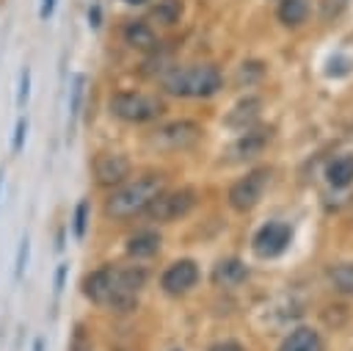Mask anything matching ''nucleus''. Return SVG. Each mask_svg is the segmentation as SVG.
<instances>
[{"label": "nucleus", "instance_id": "obj_31", "mask_svg": "<svg viewBox=\"0 0 353 351\" xmlns=\"http://www.w3.org/2000/svg\"><path fill=\"white\" fill-rule=\"evenodd\" d=\"M124 3H130V6H143L146 0H124Z\"/></svg>", "mask_w": 353, "mask_h": 351}, {"label": "nucleus", "instance_id": "obj_11", "mask_svg": "<svg viewBox=\"0 0 353 351\" xmlns=\"http://www.w3.org/2000/svg\"><path fill=\"white\" fill-rule=\"evenodd\" d=\"M196 282H199V265L193 260H176L160 276V287L168 296H182L190 287H196Z\"/></svg>", "mask_w": 353, "mask_h": 351}, {"label": "nucleus", "instance_id": "obj_2", "mask_svg": "<svg viewBox=\"0 0 353 351\" xmlns=\"http://www.w3.org/2000/svg\"><path fill=\"white\" fill-rule=\"evenodd\" d=\"M160 191H165V177L157 171H146L135 180H124L105 199V216L113 221H130L135 216H143V210Z\"/></svg>", "mask_w": 353, "mask_h": 351}, {"label": "nucleus", "instance_id": "obj_3", "mask_svg": "<svg viewBox=\"0 0 353 351\" xmlns=\"http://www.w3.org/2000/svg\"><path fill=\"white\" fill-rule=\"evenodd\" d=\"M223 77L212 64H176L160 75V88L182 99H204L218 94Z\"/></svg>", "mask_w": 353, "mask_h": 351}, {"label": "nucleus", "instance_id": "obj_16", "mask_svg": "<svg viewBox=\"0 0 353 351\" xmlns=\"http://www.w3.org/2000/svg\"><path fill=\"white\" fill-rule=\"evenodd\" d=\"M279 351H323V340L312 326H298L281 340Z\"/></svg>", "mask_w": 353, "mask_h": 351}, {"label": "nucleus", "instance_id": "obj_13", "mask_svg": "<svg viewBox=\"0 0 353 351\" xmlns=\"http://www.w3.org/2000/svg\"><path fill=\"white\" fill-rule=\"evenodd\" d=\"M121 39H124L127 47H132V50H138V53H154V50L160 47L154 28H152L149 22H143V19H130V22H124Z\"/></svg>", "mask_w": 353, "mask_h": 351}, {"label": "nucleus", "instance_id": "obj_12", "mask_svg": "<svg viewBox=\"0 0 353 351\" xmlns=\"http://www.w3.org/2000/svg\"><path fill=\"white\" fill-rule=\"evenodd\" d=\"M259 113H262V99H259V97H243V99H237V102L232 105V111L223 116V124H226L229 130L245 133V130H251V127L256 124Z\"/></svg>", "mask_w": 353, "mask_h": 351}, {"label": "nucleus", "instance_id": "obj_18", "mask_svg": "<svg viewBox=\"0 0 353 351\" xmlns=\"http://www.w3.org/2000/svg\"><path fill=\"white\" fill-rule=\"evenodd\" d=\"M325 177L334 188H347L353 182V155H339L328 163Z\"/></svg>", "mask_w": 353, "mask_h": 351}, {"label": "nucleus", "instance_id": "obj_21", "mask_svg": "<svg viewBox=\"0 0 353 351\" xmlns=\"http://www.w3.org/2000/svg\"><path fill=\"white\" fill-rule=\"evenodd\" d=\"M350 0H320V19L323 22H334L345 8H347Z\"/></svg>", "mask_w": 353, "mask_h": 351}, {"label": "nucleus", "instance_id": "obj_23", "mask_svg": "<svg viewBox=\"0 0 353 351\" xmlns=\"http://www.w3.org/2000/svg\"><path fill=\"white\" fill-rule=\"evenodd\" d=\"M28 254H30V240L22 238L19 240V249H17V263H14V279H22L25 268H28Z\"/></svg>", "mask_w": 353, "mask_h": 351}, {"label": "nucleus", "instance_id": "obj_10", "mask_svg": "<svg viewBox=\"0 0 353 351\" xmlns=\"http://www.w3.org/2000/svg\"><path fill=\"white\" fill-rule=\"evenodd\" d=\"M270 135H273L270 127H251V130L240 133V135L229 144V149H226V160H229V163H245V160L262 155V149L268 146Z\"/></svg>", "mask_w": 353, "mask_h": 351}, {"label": "nucleus", "instance_id": "obj_30", "mask_svg": "<svg viewBox=\"0 0 353 351\" xmlns=\"http://www.w3.org/2000/svg\"><path fill=\"white\" fill-rule=\"evenodd\" d=\"M55 3L58 0H41V8H39V14H41V19H47L52 11H55Z\"/></svg>", "mask_w": 353, "mask_h": 351}, {"label": "nucleus", "instance_id": "obj_28", "mask_svg": "<svg viewBox=\"0 0 353 351\" xmlns=\"http://www.w3.org/2000/svg\"><path fill=\"white\" fill-rule=\"evenodd\" d=\"M207 351H245L237 340H221V343H212Z\"/></svg>", "mask_w": 353, "mask_h": 351}, {"label": "nucleus", "instance_id": "obj_9", "mask_svg": "<svg viewBox=\"0 0 353 351\" xmlns=\"http://www.w3.org/2000/svg\"><path fill=\"white\" fill-rule=\"evenodd\" d=\"M292 240V229L290 224L284 221H268L265 227H259V232L254 235V254L262 257V260H270V257H279Z\"/></svg>", "mask_w": 353, "mask_h": 351}, {"label": "nucleus", "instance_id": "obj_20", "mask_svg": "<svg viewBox=\"0 0 353 351\" xmlns=\"http://www.w3.org/2000/svg\"><path fill=\"white\" fill-rule=\"evenodd\" d=\"M152 19L160 22V25H174L179 19V3L176 0H160L152 8Z\"/></svg>", "mask_w": 353, "mask_h": 351}, {"label": "nucleus", "instance_id": "obj_24", "mask_svg": "<svg viewBox=\"0 0 353 351\" xmlns=\"http://www.w3.org/2000/svg\"><path fill=\"white\" fill-rule=\"evenodd\" d=\"M83 83H85V77H83V75H77V77H74V86H72V102H69V111H72V116H77V111H80Z\"/></svg>", "mask_w": 353, "mask_h": 351}, {"label": "nucleus", "instance_id": "obj_27", "mask_svg": "<svg viewBox=\"0 0 353 351\" xmlns=\"http://www.w3.org/2000/svg\"><path fill=\"white\" fill-rule=\"evenodd\" d=\"M69 351H94V345H91V340L83 332H77L74 340H72V345H69Z\"/></svg>", "mask_w": 353, "mask_h": 351}, {"label": "nucleus", "instance_id": "obj_33", "mask_svg": "<svg viewBox=\"0 0 353 351\" xmlns=\"http://www.w3.org/2000/svg\"><path fill=\"white\" fill-rule=\"evenodd\" d=\"M171 351H182V348H171Z\"/></svg>", "mask_w": 353, "mask_h": 351}, {"label": "nucleus", "instance_id": "obj_17", "mask_svg": "<svg viewBox=\"0 0 353 351\" xmlns=\"http://www.w3.org/2000/svg\"><path fill=\"white\" fill-rule=\"evenodd\" d=\"M309 8H312V0H279L276 17L284 28H301L309 17Z\"/></svg>", "mask_w": 353, "mask_h": 351}, {"label": "nucleus", "instance_id": "obj_22", "mask_svg": "<svg viewBox=\"0 0 353 351\" xmlns=\"http://www.w3.org/2000/svg\"><path fill=\"white\" fill-rule=\"evenodd\" d=\"M85 224H88V202H80L74 207V218H72V232L74 238H83L85 235Z\"/></svg>", "mask_w": 353, "mask_h": 351}, {"label": "nucleus", "instance_id": "obj_32", "mask_svg": "<svg viewBox=\"0 0 353 351\" xmlns=\"http://www.w3.org/2000/svg\"><path fill=\"white\" fill-rule=\"evenodd\" d=\"M0 182H3V171H0Z\"/></svg>", "mask_w": 353, "mask_h": 351}, {"label": "nucleus", "instance_id": "obj_5", "mask_svg": "<svg viewBox=\"0 0 353 351\" xmlns=\"http://www.w3.org/2000/svg\"><path fill=\"white\" fill-rule=\"evenodd\" d=\"M201 135H204V130L199 122L176 119V122H165V124L154 127L149 133V146L165 149V152H179V149H190L193 144H199Z\"/></svg>", "mask_w": 353, "mask_h": 351}, {"label": "nucleus", "instance_id": "obj_15", "mask_svg": "<svg viewBox=\"0 0 353 351\" xmlns=\"http://www.w3.org/2000/svg\"><path fill=\"white\" fill-rule=\"evenodd\" d=\"M160 243H163L160 232H154V229H138L135 235L127 238V246H124V249H127L130 257L143 260V257L157 254V252H160Z\"/></svg>", "mask_w": 353, "mask_h": 351}, {"label": "nucleus", "instance_id": "obj_29", "mask_svg": "<svg viewBox=\"0 0 353 351\" xmlns=\"http://www.w3.org/2000/svg\"><path fill=\"white\" fill-rule=\"evenodd\" d=\"M63 279H66V265H58V271H55V293L63 290Z\"/></svg>", "mask_w": 353, "mask_h": 351}, {"label": "nucleus", "instance_id": "obj_7", "mask_svg": "<svg viewBox=\"0 0 353 351\" xmlns=\"http://www.w3.org/2000/svg\"><path fill=\"white\" fill-rule=\"evenodd\" d=\"M268 182H270V169H254V171H248L245 177H240L232 188H229V207L232 210H237V213H248V210H254L259 202H262V196H265V191H268Z\"/></svg>", "mask_w": 353, "mask_h": 351}, {"label": "nucleus", "instance_id": "obj_14", "mask_svg": "<svg viewBox=\"0 0 353 351\" xmlns=\"http://www.w3.org/2000/svg\"><path fill=\"white\" fill-rule=\"evenodd\" d=\"M245 276H248V268L237 257H223L212 265V285L215 287H237L240 282H245Z\"/></svg>", "mask_w": 353, "mask_h": 351}, {"label": "nucleus", "instance_id": "obj_1", "mask_svg": "<svg viewBox=\"0 0 353 351\" xmlns=\"http://www.w3.org/2000/svg\"><path fill=\"white\" fill-rule=\"evenodd\" d=\"M149 274L141 265H99L80 282L83 296L110 312H132Z\"/></svg>", "mask_w": 353, "mask_h": 351}, {"label": "nucleus", "instance_id": "obj_4", "mask_svg": "<svg viewBox=\"0 0 353 351\" xmlns=\"http://www.w3.org/2000/svg\"><path fill=\"white\" fill-rule=\"evenodd\" d=\"M108 111L110 116L127 124H146L165 113V102L157 94H146V91H116L108 99Z\"/></svg>", "mask_w": 353, "mask_h": 351}, {"label": "nucleus", "instance_id": "obj_19", "mask_svg": "<svg viewBox=\"0 0 353 351\" xmlns=\"http://www.w3.org/2000/svg\"><path fill=\"white\" fill-rule=\"evenodd\" d=\"M328 279L339 293H353V263H336L328 268Z\"/></svg>", "mask_w": 353, "mask_h": 351}, {"label": "nucleus", "instance_id": "obj_6", "mask_svg": "<svg viewBox=\"0 0 353 351\" xmlns=\"http://www.w3.org/2000/svg\"><path fill=\"white\" fill-rule=\"evenodd\" d=\"M196 207V191L193 188H176V191H160L149 207L143 210V216L154 224H171L185 218L190 210Z\"/></svg>", "mask_w": 353, "mask_h": 351}, {"label": "nucleus", "instance_id": "obj_8", "mask_svg": "<svg viewBox=\"0 0 353 351\" xmlns=\"http://www.w3.org/2000/svg\"><path fill=\"white\" fill-rule=\"evenodd\" d=\"M132 163L124 152H99L91 160V174L99 188H116L124 180H130Z\"/></svg>", "mask_w": 353, "mask_h": 351}, {"label": "nucleus", "instance_id": "obj_26", "mask_svg": "<svg viewBox=\"0 0 353 351\" xmlns=\"http://www.w3.org/2000/svg\"><path fill=\"white\" fill-rule=\"evenodd\" d=\"M28 94H30V72L22 69V75H19V94H17V105H19V108H25Z\"/></svg>", "mask_w": 353, "mask_h": 351}, {"label": "nucleus", "instance_id": "obj_25", "mask_svg": "<svg viewBox=\"0 0 353 351\" xmlns=\"http://www.w3.org/2000/svg\"><path fill=\"white\" fill-rule=\"evenodd\" d=\"M25 133H28V119L19 116V119H17V127H14V141H11V149H14V152L22 149V144H25Z\"/></svg>", "mask_w": 353, "mask_h": 351}]
</instances>
